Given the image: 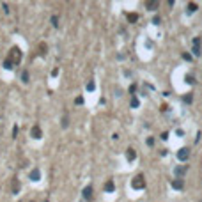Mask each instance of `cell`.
I'll return each instance as SVG.
<instances>
[{"label":"cell","mask_w":202,"mask_h":202,"mask_svg":"<svg viewBox=\"0 0 202 202\" xmlns=\"http://www.w3.org/2000/svg\"><path fill=\"white\" fill-rule=\"evenodd\" d=\"M7 60L13 64V66H18V64L21 62V50L18 46H13L9 50V53H7Z\"/></svg>","instance_id":"obj_1"},{"label":"cell","mask_w":202,"mask_h":202,"mask_svg":"<svg viewBox=\"0 0 202 202\" xmlns=\"http://www.w3.org/2000/svg\"><path fill=\"white\" fill-rule=\"evenodd\" d=\"M131 186H133L135 190H144V188H145V179H144V176H142V174L135 176L133 181H131Z\"/></svg>","instance_id":"obj_2"},{"label":"cell","mask_w":202,"mask_h":202,"mask_svg":"<svg viewBox=\"0 0 202 202\" xmlns=\"http://www.w3.org/2000/svg\"><path fill=\"white\" fill-rule=\"evenodd\" d=\"M82 195H83V199L87 200V202H91L92 199H94V190H92V186L89 184V186H85L83 188V191H82Z\"/></svg>","instance_id":"obj_3"},{"label":"cell","mask_w":202,"mask_h":202,"mask_svg":"<svg viewBox=\"0 0 202 202\" xmlns=\"http://www.w3.org/2000/svg\"><path fill=\"white\" fill-rule=\"evenodd\" d=\"M188 158H190V149L188 147L179 149V153H177V159H179V161H186Z\"/></svg>","instance_id":"obj_4"},{"label":"cell","mask_w":202,"mask_h":202,"mask_svg":"<svg viewBox=\"0 0 202 202\" xmlns=\"http://www.w3.org/2000/svg\"><path fill=\"white\" fill-rule=\"evenodd\" d=\"M30 135H32V138H43V131H41V128L37 126V124H34L32 126V130H30Z\"/></svg>","instance_id":"obj_5"},{"label":"cell","mask_w":202,"mask_h":202,"mask_svg":"<svg viewBox=\"0 0 202 202\" xmlns=\"http://www.w3.org/2000/svg\"><path fill=\"white\" fill-rule=\"evenodd\" d=\"M191 53H193L195 57L200 55V39H199V37L193 39V48H191Z\"/></svg>","instance_id":"obj_6"},{"label":"cell","mask_w":202,"mask_h":202,"mask_svg":"<svg viewBox=\"0 0 202 202\" xmlns=\"http://www.w3.org/2000/svg\"><path fill=\"white\" fill-rule=\"evenodd\" d=\"M126 158H128V161H135L136 159V151L133 147H128L126 149Z\"/></svg>","instance_id":"obj_7"},{"label":"cell","mask_w":202,"mask_h":202,"mask_svg":"<svg viewBox=\"0 0 202 202\" xmlns=\"http://www.w3.org/2000/svg\"><path fill=\"white\" fill-rule=\"evenodd\" d=\"M172 188H174V190H183V188H184V181L181 179V177H179V179H174V181H172Z\"/></svg>","instance_id":"obj_8"},{"label":"cell","mask_w":202,"mask_h":202,"mask_svg":"<svg viewBox=\"0 0 202 202\" xmlns=\"http://www.w3.org/2000/svg\"><path fill=\"white\" fill-rule=\"evenodd\" d=\"M113 190H115V183H113L112 179H108V181L105 183V191H106V193H112Z\"/></svg>","instance_id":"obj_9"},{"label":"cell","mask_w":202,"mask_h":202,"mask_svg":"<svg viewBox=\"0 0 202 202\" xmlns=\"http://www.w3.org/2000/svg\"><path fill=\"white\" fill-rule=\"evenodd\" d=\"M176 176H177V179H179V176H181V179H183V176H184V172H186V165H183V167H176Z\"/></svg>","instance_id":"obj_10"},{"label":"cell","mask_w":202,"mask_h":202,"mask_svg":"<svg viewBox=\"0 0 202 202\" xmlns=\"http://www.w3.org/2000/svg\"><path fill=\"white\" fill-rule=\"evenodd\" d=\"M30 179H32V181H39V179H41V172H39V168H34V170L30 172Z\"/></svg>","instance_id":"obj_11"},{"label":"cell","mask_w":202,"mask_h":202,"mask_svg":"<svg viewBox=\"0 0 202 202\" xmlns=\"http://www.w3.org/2000/svg\"><path fill=\"white\" fill-rule=\"evenodd\" d=\"M13 193L16 195V193H20V183H18V179L14 177L13 179Z\"/></svg>","instance_id":"obj_12"},{"label":"cell","mask_w":202,"mask_h":202,"mask_svg":"<svg viewBox=\"0 0 202 202\" xmlns=\"http://www.w3.org/2000/svg\"><path fill=\"white\" fill-rule=\"evenodd\" d=\"M136 20H138V14H135V13H130V14H128V21H130V23H135Z\"/></svg>","instance_id":"obj_13"},{"label":"cell","mask_w":202,"mask_h":202,"mask_svg":"<svg viewBox=\"0 0 202 202\" xmlns=\"http://www.w3.org/2000/svg\"><path fill=\"white\" fill-rule=\"evenodd\" d=\"M145 7H147V9H151V11H154V9L158 7V2H156V0H154V2H147V4H145Z\"/></svg>","instance_id":"obj_14"},{"label":"cell","mask_w":202,"mask_h":202,"mask_svg":"<svg viewBox=\"0 0 202 202\" xmlns=\"http://www.w3.org/2000/svg\"><path fill=\"white\" fill-rule=\"evenodd\" d=\"M183 99H184V103H188V105H190L191 101H193V94H191V92H188V94L184 96V98H183Z\"/></svg>","instance_id":"obj_15"},{"label":"cell","mask_w":202,"mask_h":202,"mask_svg":"<svg viewBox=\"0 0 202 202\" xmlns=\"http://www.w3.org/2000/svg\"><path fill=\"white\" fill-rule=\"evenodd\" d=\"M138 105H140V101H138L136 96H133V98H131V108H136Z\"/></svg>","instance_id":"obj_16"},{"label":"cell","mask_w":202,"mask_h":202,"mask_svg":"<svg viewBox=\"0 0 202 202\" xmlns=\"http://www.w3.org/2000/svg\"><path fill=\"white\" fill-rule=\"evenodd\" d=\"M199 9L197 4H188V13H195V11Z\"/></svg>","instance_id":"obj_17"},{"label":"cell","mask_w":202,"mask_h":202,"mask_svg":"<svg viewBox=\"0 0 202 202\" xmlns=\"http://www.w3.org/2000/svg\"><path fill=\"white\" fill-rule=\"evenodd\" d=\"M21 80H23V83H28V71L21 73Z\"/></svg>","instance_id":"obj_18"},{"label":"cell","mask_w":202,"mask_h":202,"mask_svg":"<svg viewBox=\"0 0 202 202\" xmlns=\"http://www.w3.org/2000/svg\"><path fill=\"white\" fill-rule=\"evenodd\" d=\"M51 25L53 27H59V16H51Z\"/></svg>","instance_id":"obj_19"},{"label":"cell","mask_w":202,"mask_h":202,"mask_svg":"<svg viewBox=\"0 0 202 202\" xmlns=\"http://www.w3.org/2000/svg\"><path fill=\"white\" fill-rule=\"evenodd\" d=\"M4 68H5V69H13L14 66H13V64H11V62H9L7 59H5V60H4Z\"/></svg>","instance_id":"obj_20"},{"label":"cell","mask_w":202,"mask_h":202,"mask_svg":"<svg viewBox=\"0 0 202 202\" xmlns=\"http://www.w3.org/2000/svg\"><path fill=\"white\" fill-rule=\"evenodd\" d=\"M94 89H96V83H94V82L91 80V82L87 83V91H94Z\"/></svg>","instance_id":"obj_21"},{"label":"cell","mask_w":202,"mask_h":202,"mask_svg":"<svg viewBox=\"0 0 202 202\" xmlns=\"http://www.w3.org/2000/svg\"><path fill=\"white\" fill-rule=\"evenodd\" d=\"M186 83H195V80H193L191 74H186Z\"/></svg>","instance_id":"obj_22"},{"label":"cell","mask_w":202,"mask_h":202,"mask_svg":"<svg viewBox=\"0 0 202 202\" xmlns=\"http://www.w3.org/2000/svg\"><path fill=\"white\" fill-rule=\"evenodd\" d=\"M74 103H76V105H83V98H82V96H78V98L74 99Z\"/></svg>","instance_id":"obj_23"},{"label":"cell","mask_w":202,"mask_h":202,"mask_svg":"<svg viewBox=\"0 0 202 202\" xmlns=\"http://www.w3.org/2000/svg\"><path fill=\"white\" fill-rule=\"evenodd\" d=\"M60 124H62V128H68V124H69V122H68V117H64Z\"/></svg>","instance_id":"obj_24"},{"label":"cell","mask_w":202,"mask_h":202,"mask_svg":"<svg viewBox=\"0 0 202 202\" xmlns=\"http://www.w3.org/2000/svg\"><path fill=\"white\" fill-rule=\"evenodd\" d=\"M183 59L184 60H191V55H190V53H183Z\"/></svg>","instance_id":"obj_25"},{"label":"cell","mask_w":202,"mask_h":202,"mask_svg":"<svg viewBox=\"0 0 202 202\" xmlns=\"http://www.w3.org/2000/svg\"><path fill=\"white\" fill-rule=\"evenodd\" d=\"M16 135H18V126L13 128V138H16Z\"/></svg>","instance_id":"obj_26"},{"label":"cell","mask_w":202,"mask_h":202,"mask_svg":"<svg viewBox=\"0 0 202 202\" xmlns=\"http://www.w3.org/2000/svg\"><path fill=\"white\" fill-rule=\"evenodd\" d=\"M147 145H154V138H147Z\"/></svg>","instance_id":"obj_27"},{"label":"cell","mask_w":202,"mask_h":202,"mask_svg":"<svg viewBox=\"0 0 202 202\" xmlns=\"http://www.w3.org/2000/svg\"><path fill=\"white\" fill-rule=\"evenodd\" d=\"M153 23H154V25H158V23H159V16H156V18L153 20Z\"/></svg>","instance_id":"obj_28"},{"label":"cell","mask_w":202,"mask_h":202,"mask_svg":"<svg viewBox=\"0 0 202 202\" xmlns=\"http://www.w3.org/2000/svg\"><path fill=\"white\" fill-rule=\"evenodd\" d=\"M135 91H136V85L133 83V85H131V87H130V92H135Z\"/></svg>","instance_id":"obj_29"},{"label":"cell","mask_w":202,"mask_h":202,"mask_svg":"<svg viewBox=\"0 0 202 202\" xmlns=\"http://www.w3.org/2000/svg\"><path fill=\"white\" fill-rule=\"evenodd\" d=\"M200 202H202V200H200Z\"/></svg>","instance_id":"obj_30"}]
</instances>
